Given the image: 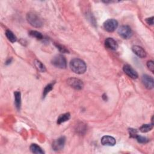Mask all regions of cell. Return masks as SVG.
<instances>
[{
	"mask_svg": "<svg viewBox=\"0 0 154 154\" xmlns=\"http://www.w3.org/2000/svg\"><path fill=\"white\" fill-rule=\"evenodd\" d=\"M142 82L148 89H152L154 86V81L152 76L148 75H144L142 76Z\"/></svg>",
	"mask_w": 154,
	"mask_h": 154,
	"instance_id": "obj_9",
	"label": "cell"
},
{
	"mask_svg": "<svg viewBox=\"0 0 154 154\" xmlns=\"http://www.w3.org/2000/svg\"><path fill=\"white\" fill-rule=\"evenodd\" d=\"M105 46L109 49L115 51L118 48L117 42L113 38H107L105 40Z\"/></svg>",
	"mask_w": 154,
	"mask_h": 154,
	"instance_id": "obj_11",
	"label": "cell"
},
{
	"mask_svg": "<svg viewBox=\"0 0 154 154\" xmlns=\"http://www.w3.org/2000/svg\"><path fill=\"white\" fill-rule=\"evenodd\" d=\"M65 141H66V138L64 137H61L57 139L56 140H55L53 142L52 145V149L56 151L61 150L64 146Z\"/></svg>",
	"mask_w": 154,
	"mask_h": 154,
	"instance_id": "obj_8",
	"label": "cell"
},
{
	"mask_svg": "<svg viewBox=\"0 0 154 154\" xmlns=\"http://www.w3.org/2000/svg\"><path fill=\"white\" fill-rule=\"evenodd\" d=\"M12 58L8 59L7 60L6 64H10L11 62H12Z\"/></svg>",
	"mask_w": 154,
	"mask_h": 154,
	"instance_id": "obj_26",
	"label": "cell"
},
{
	"mask_svg": "<svg viewBox=\"0 0 154 154\" xmlns=\"http://www.w3.org/2000/svg\"><path fill=\"white\" fill-rule=\"evenodd\" d=\"M118 27L117 21L114 19H109L104 22V29L109 32H113Z\"/></svg>",
	"mask_w": 154,
	"mask_h": 154,
	"instance_id": "obj_5",
	"label": "cell"
},
{
	"mask_svg": "<svg viewBox=\"0 0 154 154\" xmlns=\"http://www.w3.org/2000/svg\"><path fill=\"white\" fill-rule=\"evenodd\" d=\"M146 22L148 23V24L152 25L153 24V17L147 18L146 19Z\"/></svg>",
	"mask_w": 154,
	"mask_h": 154,
	"instance_id": "obj_25",
	"label": "cell"
},
{
	"mask_svg": "<svg viewBox=\"0 0 154 154\" xmlns=\"http://www.w3.org/2000/svg\"><path fill=\"white\" fill-rule=\"evenodd\" d=\"M15 96V104L18 110H20L21 107V93L20 92H15L14 93Z\"/></svg>",
	"mask_w": 154,
	"mask_h": 154,
	"instance_id": "obj_13",
	"label": "cell"
},
{
	"mask_svg": "<svg viewBox=\"0 0 154 154\" xmlns=\"http://www.w3.org/2000/svg\"><path fill=\"white\" fill-rule=\"evenodd\" d=\"M68 84L75 90H81L84 87V84L81 80L76 78H70L68 80Z\"/></svg>",
	"mask_w": 154,
	"mask_h": 154,
	"instance_id": "obj_6",
	"label": "cell"
},
{
	"mask_svg": "<svg viewBox=\"0 0 154 154\" xmlns=\"http://www.w3.org/2000/svg\"><path fill=\"white\" fill-rule=\"evenodd\" d=\"M70 68L75 73L83 74L85 72L87 66L85 62L80 59H73L70 62Z\"/></svg>",
	"mask_w": 154,
	"mask_h": 154,
	"instance_id": "obj_1",
	"label": "cell"
},
{
	"mask_svg": "<svg viewBox=\"0 0 154 154\" xmlns=\"http://www.w3.org/2000/svg\"><path fill=\"white\" fill-rule=\"evenodd\" d=\"M132 50H133V52L140 58H145L146 57V51L141 47L134 45L132 47Z\"/></svg>",
	"mask_w": 154,
	"mask_h": 154,
	"instance_id": "obj_12",
	"label": "cell"
},
{
	"mask_svg": "<svg viewBox=\"0 0 154 154\" xmlns=\"http://www.w3.org/2000/svg\"><path fill=\"white\" fill-rule=\"evenodd\" d=\"M30 150L32 153L36 154H43L45 153L42 149L36 144H32L30 146Z\"/></svg>",
	"mask_w": 154,
	"mask_h": 154,
	"instance_id": "obj_15",
	"label": "cell"
},
{
	"mask_svg": "<svg viewBox=\"0 0 154 154\" xmlns=\"http://www.w3.org/2000/svg\"><path fill=\"white\" fill-rule=\"evenodd\" d=\"M116 141L114 137L109 136H105L101 138V144L103 146H113L116 145Z\"/></svg>",
	"mask_w": 154,
	"mask_h": 154,
	"instance_id": "obj_10",
	"label": "cell"
},
{
	"mask_svg": "<svg viewBox=\"0 0 154 154\" xmlns=\"http://www.w3.org/2000/svg\"><path fill=\"white\" fill-rule=\"evenodd\" d=\"M153 124L152 123L151 124H144L140 128V131L141 133H148V132L151 131L153 128Z\"/></svg>",
	"mask_w": 154,
	"mask_h": 154,
	"instance_id": "obj_18",
	"label": "cell"
},
{
	"mask_svg": "<svg viewBox=\"0 0 154 154\" xmlns=\"http://www.w3.org/2000/svg\"><path fill=\"white\" fill-rule=\"evenodd\" d=\"M53 85H54V84L53 83H50L49 84H48L45 87V89H44L43 90V97H45L47 94L52 90L53 89Z\"/></svg>",
	"mask_w": 154,
	"mask_h": 154,
	"instance_id": "obj_21",
	"label": "cell"
},
{
	"mask_svg": "<svg viewBox=\"0 0 154 154\" xmlns=\"http://www.w3.org/2000/svg\"><path fill=\"white\" fill-rule=\"evenodd\" d=\"M27 20L31 26L36 28H40L43 24V20L40 16L33 12H30L27 13Z\"/></svg>",
	"mask_w": 154,
	"mask_h": 154,
	"instance_id": "obj_2",
	"label": "cell"
},
{
	"mask_svg": "<svg viewBox=\"0 0 154 154\" xmlns=\"http://www.w3.org/2000/svg\"><path fill=\"white\" fill-rule=\"evenodd\" d=\"M71 118V114L69 113H64L59 116L57 119V124H61L65 122H67Z\"/></svg>",
	"mask_w": 154,
	"mask_h": 154,
	"instance_id": "obj_14",
	"label": "cell"
},
{
	"mask_svg": "<svg viewBox=\"0 0 154 154\" xmlns=\"http://www.w3.org/2000/svg\"><path fill=\"white\" fill-rule=\"evenodd\" d=\"M29 35L32 37H35L38 40H42L43 38V35H42V33H40V32L35 31V30H31L29 32Z\"/></svg>",
	"mask_w": 154,
	"mask_h": 154,
	"instance_id": "obj_19",
	"label": "cell"
},
{
	"mask_svg": "<svg viewBox=\"0 0 154 154\" xmlns=\"http://www.w3.org/2000/svg\"><path fill=\"white\" fill-rule=\"evenodd\" d=\"M123 70L124 72L130 78L136 79L138 78V73L137 72L132 68L129 64H125L124 66Z\"/></svg>",
	"mask_w": 154,
	"mask_h": 154,
	"instance_id": "obj_7",
	"label": "cell"
},
{
	"mask_svg": "<svg viewBox=\"0 0 154 154\" xmlns=\"http://www.w3.org/2000/svg\"><path fill=\"white\" fill-rule=\"evenodd\" d=\"M34 64L35 65L36 68L37 69L38 71H39L41 72H45L46 71V68L44 64L40 61L35 60Z\"/></svg>",
	"mask_w": 154,
	"mask_h": 154,
	"instance_id": "obj_17",
	"label": "cell"
},
{
	"mask_svg": "<svg viewBox=\"0 0 154 154\" xmlns=\"http://www.w3.org/2000/svg\"><path fill=\"white\" fill-rule=\"evenodd\" d=\"M140 143H146L149 141V139L145 137H143L140 135H137L135 138Z\"/></svg>",
	"mask_w": 154,
	"mask_h": 154,
	"instance_id": "obj_22",
	"label": "cell"
},
{
	"mask_svg": "<svg viewBox=\"0 0 154 154\" xmlns=\"http://www.w3.org/2000/svg\"><path fill=\"white\" fill-rule=\"evenodd\" d=\"M118 33L121 37L125 39H128L133 36V31L128 25L121 26L118 30Z\"/></svg>",
	"mask_w": 154,
	"mask_h": 154,
	"instance_id": "obj_4",
	"label": "cell"
},
{
	"mask_svg": "<svg viewBox=\"0 0 154 154\" xmlns=\"http://www.w3.org/2000/svg\"><path fill=\"white\" fill-rule=\"evenodd\" d=\"M51 63L55 67L60 69H65L67 66L66 60L62 55H57L54 57L51 60Z\"/></svg>",
	"mask_w": 154,
	"mask_h": 154,
	"instance_id": "obj_3",
	"label": "cell"
},
{
	"mask_svg": "<svg viewBox=\"0 0 154 154\" xmlns=\"http://www.w3.org/2000/svg\"><path fill=\"white\" fill-rule=\"evenodd\" d=\"M55 46L56 47V48L59 49V51L60 52H62V53H69V50L66 48L64 45H61V44L60 43H54Z\"/></svg>",
	"mask_w": 154,
	"mask_h": 154,
	"instance_id": "obj_20",
	"label": "cell"
},
{
	"mask_svg": "<svg viewBox=\"0 0 154 154\" xmlns=\"http://www.w3.org/2000/svg\"><path fill=\"white\" fill-rule=\"evenodd\" d=\"M147 66L149 68V69L153 73L154 72V64H153V61H149L147 63Z\"/></svg>",
	"mask_w": 154,
	"mask_h": 154,
	"instance_id": "obj_24",
	"label": "cell"
},
{
	"mask_svg": "<svg viewBox=\"0 0 154 154\" xmlns=\"http://www.w3.org/2000/svg\"><path fill=\"white\" fill-rule=\"evenodd\" d=\"M129 136L131 138H135L138 135L137 129H133V128L129 129Z\"/></svg>",
	"mask_w": 154,
	"mask_h": 154,
	"instance_id": "obj_23",
	"label": "cell"
},
{
	"mask_svg": "<svg viewBox=\"0 0 154 154\" xmlns=\"http://www.w3.org/2000/svg\"><path fill=\"white\" fill-rule=\"evenodd\" d=\"M6 36L7 38L8 39V40L12 43H15L17 40L16 36L14 35V33L12 31H11L9 30H7L6 31Z\"/></svg>",
	"mask_w": 154,
	"mask_h": 154,
	"instance_id": "obj_16",
	"label": "cell"
}]
</instances>
